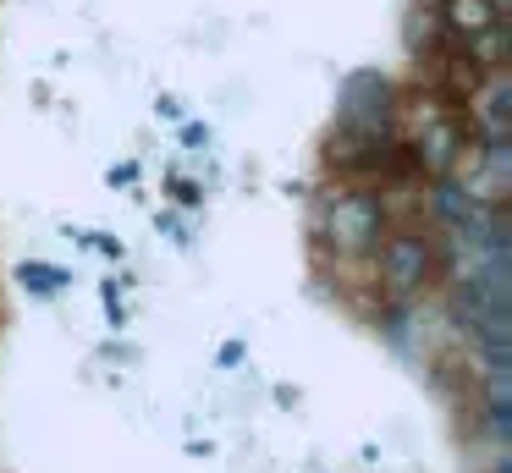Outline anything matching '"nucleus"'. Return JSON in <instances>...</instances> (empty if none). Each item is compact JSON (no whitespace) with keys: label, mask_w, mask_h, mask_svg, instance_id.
<instances>
[{"label":"nucleus","mask_w":512,"mask_h":473,"mask_svg":"<svg viewBox=\"0 0 512 473\" xmlns=\"http://www.w3.org/2000/svg\"><path fill=\"white\" fill-rule=\"evenodd\" d=\"M419 6H430V0H419Z\"/></svg>","instance_id":"nucleus-8"},{"label":"nucleus","mask_w":512,"mask_h":473,"mask_svg":"<svg viewBox=\"0 0 512 473\" xmlns=\"http://www.w3.org/2000/svg\"><path fill=\"white\" fill-rule=\"evenodd\" d=\"M325 231H331V242L342 253H364L380 242V204L369 193H342L331 204V215H325Z\"/></svg>","instance_id":"nucleus-1"},{"label":"nucleus","mask_w":512,"mask_h":473,"mask_svg":"<svg viewBox=\"0 0 512 473\" xmlns=\"http://www.w3.org/2000/svg\"><path fill=\"white\" fill-rule=\"evenodd\" d=\"M424 270H430V253H424L419 237H391L380 248V281H386L391 297H408L424 286Z\"/></svg>","instance_id":"nucleus-3"},{"label":"nucleus","mask_w":512,"mask_h":473,"mask_svg":"<svg viewBox=\"0 0 512 473\" xmlns=\"http://www.w3.org/2000/svg\"><path fill=\"white\" fill-rule=\"evenodd\" d=\"M457 154H463V127H457L446 110H424L419 116V160L441 176L457 165Z\"/></svg>","instance_id":"nucleus-4"},{"label":"nucleus","mask_w":512,"mask_h":473,"mask_svg":"<svg viewBox=\"0 0 512 473\" xmlns=\"http://www.w3.org/2000/svg\"><path fill=\"white\" fill-rule=\"evenodd\" d=\"M496 22H501V11L490 6V0H446L441 6V28L463 33V39H479V33L496 28Z\"/></svg>","instance_id":"nucleus-5"},{"label":"nucleus","mask_w":512,"mask_h":473,"mask_svg":"<svg viewBox=\"0 0 512 473\" xmlns=\"http://www.w3.org/2000/svg\"><path fill=\"white\" fill-rule=\"evenodd\" d=\"M386 116H391V88H386V77H375V72L347 77V88H342V121H347V127L380 132V127H386Z\"/></svg>","instance_id":"nucleus-2"},{"label":"nucleus","mask_w":512,"mask_h":473,"mask_svg":"<svg viewBox=\"0 0 512 473\" xmlns=\"http://www.w3.org/2000/svg\"><path fill=\"white\" fill-rule=\"evenodd\" d=\"M23 281L34 286V292H56V286L67 281V275H61V270H50V264H23Z\"/></svg>","instance_id":"nucleus-7"},{"label":"nucleus","mask_w":512,"mask_h":473,"mask_svg":"<svg viewBox=\"0 0 512 473\" xmlns=\"http://www.w3.org/2000/svg\"><path fill=\"white\" fill-rule=\"evenodd\" d=\"M501 105H507V77H490L485 88L474 94V110H479V121H485V138L490 143H501Z\"/></svg>","instance_id":"nucleus-6"}]
</instances>
